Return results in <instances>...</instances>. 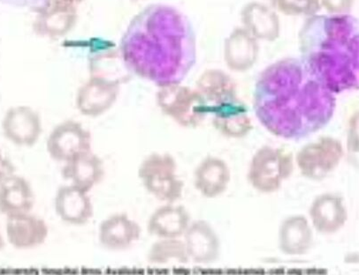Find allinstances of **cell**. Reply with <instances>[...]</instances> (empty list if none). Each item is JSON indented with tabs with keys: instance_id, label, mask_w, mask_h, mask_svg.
Returning a JSON list of instances; mask_svg holds the SVG:
<instances>
[{
	"instance_id": "6da1fadb",
	"label": "cell",
	"mask_w": 359,
	"mask_h": 275,
	"mask_svg": "<svg viewBox=\"0 0 359 275\" xmlns=\"http://www.w3.org/2000/svg\"><path fill=\"white\" fill-rule=\"evenodd\" d=\"M253 108L271 134L301 140L327 127L334 117L337 98L302 59L287 57L260 73Z\"/></svg>"
},
{
	"instance_id": "7a4b0ae2",
	"label": "cell",
	"mask_w": 359,
	"mask_h": 275,
	"mask_svg": "<svg viewBox=\"0 0 359 275\" xmlns=\"http://www.w3.org/2000/svg\"><path fill=\"white\" fill-rule=\"evenodd\" d=\"M128 69L158 87L180 84L194 66L196 36L189 20L172 6H148L123 40Z\"/></svg>"
},
{
	"instance_id": "3957f363",
	"label": "cell",
	"mask_w": 359,
	"mask_h": 275,
	"mask_svg": "<svg viewBox=\"0 0 359 275\" xmlns=\"http://www.w3.org/2000/svg\"><path fill=\"white\" fill-rule=\"evenodd\" d=\"M302 59L333 93L358 87V26L348 15H313L299 32Z\"/></svg>"
},
{
	"instance_id": "277c9868",
	"label": "cell",
	"mask_w": 359,
	"mask_h": 275,
	"mask_svg": "<svg viewBox=\"0 0 359 275\" xmlns=\"http://www.w3.org/2000/svg\"><path fill=\"white\" fill-rule=\"evenodd\" d=\"M177 169V164L171 155L154 153L141 162L138 178L144 189L159 202L175 203L182 199L184 189Z\"/></svg>"
},
{
	"instance_id": "5b68a950",
	"label": "cell",
	"mask_w": 359,
	"mask_h": 275,
	"mask_svg": "<svg viewBox=\"0 0 359 275\" xmlns=\"http://www.w3.org/2000/svg\"><path fill=\"white\" fill-rule=\"evenodd\" d=\"M294 171L292 153L265 146L250 161L248 178L252 188L262 193L276 192Z\"/></svg>"
},
{
	"instance_id": "8992f818",
	"label": "cell",
	"mask_w": 359,
	"mask_h": 275,
	"mask_svg": "<svg viewBox=\"0 0 359 275\" xmlns=\"http://www.w3.org/2000/svg\"><path fill=\"white\" fill-rule=\"evenodd\" d=\"M161 111L185 128H196L209 114L208 105L196 90L181 83L161 87L158 94Z\"/></svg>"
},
{
	"instance_id": "52a82bcc",
	"label": "cell",
	"mask_w": 359,
	"mask_h": 275,
	"mask_svg": "<svg viewBox=\"0 0 359 275\" xmlns=\"http://www.w3.org/2000/svg\"><path fill=\"white\" fill-rule=\"evenodd\" d=\"M344 155V148L341 142L327 136L304 146L297 153L296 162L304 178L321 181L335 171Z\"/></svg>"
},
{
	"instance_id": "ba28073f",
	"label": "cell",
	"mask_w": 359,
	"mask_h": 275,
	"mask_svg": "<svg viewBox=\"0 0 359 275\" xmlns=\"http://www.w3.org/2000/svg\"><path fill=\"white\" fill-rule=\"evenodd\" d=\"M93 149V136L80 122L69 120L57 125L46 141V150L54 161L66 162Z\"/></svg>"
},
{
	"instance_id": "9c48e42d",
	"label": "cell",
	"mask_w": 359,
	"mask_h": 275,
	"mask_svg": "<svg viewBox=\"0 0 359 275\" xmlns=\"http://www.w3.org/2000/svg\"><path fill=\"white\" fill-rule=\"evenodd\" d=\"M1 125L6 140L18 147H33L43 132L41 116L29 106L10 108L3 118Z\"/></svg>"
},
{
	"instance_id": "30bf717a",
	"label": "cell",
	"mask_w": 359,
	"mask_h": 275,
	"mask_svg": "<svg viewBox=\"0 0 359 275\" xmlns=\"http://www.w3.org/2000/svg\"><path fill=\"white\" fill-rule=\"evenodd\" d=\"M6 236L15 249L33 250L46 242L49 227L41 217L28 213L6 218Z\"/></svg>"
},
{
	"instance_id": "8fae6325",
	"label": "cell",
	"mask_w": 359,
	"mask_h": 275,
	"mask_svg": "<svg viewBox=\"0 0 359 275\" xmlns=\"http://www.w3.org/2000/svg\"><path fill=\"white\" fill-rule=\"evenodd\" d=\"M54 209L63 223L76 227L86 225L94 216L93 203L89 192L74 185L57 189Z\"/></svg>"
},
{
	"instance_id": "7c38bea8",
	"label": "cell",
	"mask_w": 359,
	"mask_h": 275,
	"mask_svg": "<svg viewBox=\"0 0 359 275\" xmlns=\"http://www.w3.org/2000/svg\"><path fill=\"white\" fill-rule=\"evenodd\" d=\"M184 239L189 260L194 263L212 264L221 255L219 237L215 229L205 220H196L189 224Z\"/></svg>"
},
{
	"instance_id": "4fadbf2b",
	"label": "cell",
	"mask_w": 359,
	"mask_h": 275,
	"mask_svg": "<svg viewBox=\"0 0 359 275\" xmlns=\"http://www.w3.org/2000/svg\"><path fill=\"white\" fill-rule=\"evenodd\" d=\"M140 225L125 213H117L101 223L98 241L104 249L123 251L130 249L140 239Z\"/></svg>"
},
{
	"instance_id": "5bb4252c",
	"label": "cell",
	"mask_w": 359,
	"mask_h": 275,
	"mask_svg": "<svg viewBox=\"0 0 359 275\" xmlns=\"http://www.w3.org/2000/svg\"><path fill=\"white\" fill-rule=\"evenodd\" d=\"M309 215L314 229L323 235L340 232L348 216L344 199L334 193L317 197L311 203Z\"/></svg>"
},
{
	"instance_id": "9a60e30c",
	"label": "cell",
	"mask_w": 359,
	"mask_h": 275,
	"mask_svg": "<svg viewBox=\"0 0 359 275\" xmlns=\"http://www.w3.org/2000/svg\"><path fill=\"white\" fill-rule=\"evenodd\" d=\"M208 110L209 114L213 115V127L226 137L243 138L252 131L253 125L248 115V108L239 98L224 104L212 105Z\"/></svg>"
},
{
	"instance_id": "2e32d148",
	"label": "cell",
	"mask_w": 359,
	"mask_h": 275,
	"mask_svg": "<svg viewBox=\"0 0 359 275\" xmlns=\"http://www.w3.org/2000/svg\"><path fill=\"white\" fill-rule=\"evenodd\" d=\"M257 40L245 28L233 30L224 43L226 66L236 73H245L254 66L259 57Z\"/></svg>"
},
{
	"instance_id": "e0dca14e",
	"label": "cell",
	"mask_w": 359,
	"mask_h": 275,
	"mask_svg": "<svg viewBox=\"0 0 359 275\" xmlns=\"http://www.w3.org/2000/svg\"><path fill=\"white\" fill-rule=\"evenodd\" d=\"M191 224V216L184 206L167 203L156 210L147 223V232L159 239H180Z\"/></svg>"
},
{
	"instance_id": "ac0fdd59",
	"label": "cell",
	"mask_w": 359,
	"mask_h": 275,
	"mask_svg": "<svg viewBox=\"0 0 359 275\" xmlns=\"http://www.w3.org/2000/svg\"><path fill=\"white\" fill-rule=\"evenodd\" d=\"M35 200L32 186L23 176L15 174L0 183V213L6 218L32 212Z\"/></svg>"
},
{
	"instance_id": "d6986e66",
	"label": "cell",
	"mask_w": 359,
	"mask_h": 275,
	"mask_svg": "<svg viewBox=\"0 0 359 275\" xmlns=\"http://www.w3.org/2000/svg\"><path fill=\"white\" fill-rule=\"evenodd\" d=\"M231 172L221 158L209 156L203 160L194 173L195 188L205 198L215 199L228 189Z\"/></svg>"
},
{
	"instance_id": "ffe728a7",
	"label": "cell",
	"mask_w": 359,
	"mask_h": 275,
	"mask_svg": "<svg viewBox=\"0 0 359 275\" xmlns=\"http://www.w3.org/2000/svg\"><path fill=\"white\" fill-rule=\"evenodd\" d=\"M104 173L102 159L90 151L66 162L62 176L71 185L90 192L102 182Z\"/></svg>"
},
{
	"instance_id": "44dd1931",
	"label": "cell",
	"mask_w": 359,
	"mask_h": 275,
	"mask_svg": "<svg viewBox=\"0 0 359 275\" xmlns=\"http://www.w3.org/2000/svg\"><path fill=\"white\" fill-rule=\"evenodd\" d=\"M243 28L257 40L273 42L280 36V23L276 10L260 2H250L241 12Z\"/></svg>"
},
{
	"instance_id": "7402d4cb",
	"label": "cell",
	"mask_w": 359,
	"mask_h": 275,
	"mask_svg": "<svg viewBox=\"0 0 359 275\" xmlns=\"http://www.w3.org/2000/svg\"><path fill=\"white\" fill-rule=\"evenodd\" d=\"M313 229L306 217L293 216L280 224L278 242L283 253L287 256H302L313 246Z\"/></svg>"
},
{
	"instance_id": "603a6c76",
	"label": "cell",
	"mask_w": 359,
	"mask_h": 275,
	"mask_svg": "<svg viewBox=\"0 0 359 275\" xmlns=\"http://www.w3.org/2000/svg\"><path fill=\"white\" fill-rule=\"evenodd\" d=\"M116 97L117 90L113 84L94 81L78 94L77 110L84 117H100L114 106Z\"/></svg>"
},
{
	"instance_id": "cb8c5ba5",
	"label": "cell",
	"mask_w": 359,
	"mask_h": 275,
	"mask_svg": "<svg viewBox=\"0 0 359 275\" xmlns=\"http://www.w3.org/2000/svg\"><path fill=\"white\" fill-rule=\"evenodd\" d=\"M196 90L204 98L208 106L238 98L235 80L222 70L205 71L196 81Z\"/></svg>"
},
{
	"instance_id": "d4e9b609",
	"label": "cell",
	"mask_w": 359,
	"mask_h": 275,
	"mask_svg": "<svg viewBox=\"0 0 359 275\" xmlns=\"http://www.w3.org/2000/svg\"><path fill=\"white\" fill-rule=\"evenodd\" d=\"M147 260L152 266H184L189 263V258L184 241L165 239L152 244Z\"/></svg>"
},
{
	"instance_id": "484cf974",
	"label": "cell",
	"mask_w": 359,
	"mask_h": 275,
	"mask_svg": "<svg viewBox=\"0 0 359 275\" xmlns=\"http://www.w3.org/2000/svg\"><path fill=\"white\" fill-rule=\"evenodd\" d=\"M273 10L287 16L316 15L320 11V0H271Z\"/></svg>"
},
{
	"instance_id": "4316f807",
	"label": "cell",
	"mask_w": 359,
	"mask_h": 275,
	"mask_svg": "<svg viewBox=\"0 0 359 275\" xmlns=\"http://www.w3.org/2000/svg\"><path fill=\"white\" fill-rule=\"evenodd\" d=\"M321 8L328 15H343L350 13L355 0H320Z\"/></svg>"
},
{
	"instance_id": "83f0119b",
	"label": "cell",
	"mask_w": 359,
	"mask_h": 275,
	"mask_svg": "<svg viewBox=\"0 0 359 275\" xmlns=\"http://www.w3.org/2000/svg\"><path fill=\"white\" fill-rule=\"evenodd\" d=\"M16 169L11 160L0 152V183L15 175Z\"/></svg>"
},
{
	"instance_id": "f1b7e54d",
	"label": "cell",
	"mask_w": 359,
	"mask_h": 275,
	"mask_svg": "<svg viewBox=\"0 0 359 275\" xmlns=\"http://www.w3.org/2000/svg\"><path fill=\"white\" fill-rule=\"evenodd\" d=\"M6 246V241L4 239V236H3L1 230H0V251L4 249Z\"/></svg>"
}]
</instances>
